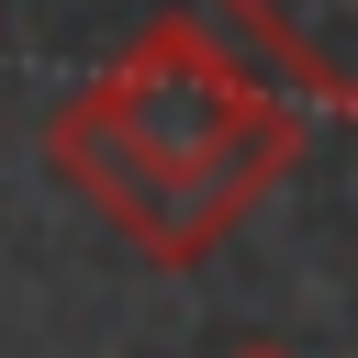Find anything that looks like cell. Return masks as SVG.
Here are the masks:
<instances>
[{
  "label": "cell",
  "mask_w": 358,
  "mask_h": 358,
  "mask_svg": "<svg viewBox=\"0 0 358 358\" xmlns=\"http://www.w3.org/2000/svg\"><path fill=\"white\" fill-rule=\"evenodd\" d=\"M45 168L123 235V246H145L157 268H201L257 201H268V179H246V168H168V157H145L123 123H101L78 90L56 101V123H45Z\"/></svg>",
  "instance_id": "2"
},
{
  "label": "cell",
  "mask_w": 358,
  "mask_h": 358,
  "mask_svg": "<svg viewBox=\"0 0 358 358\" xmlns=\"http://www.w3.org/2000/svg\"><path fill=\"white\" fill-rule=\"evenodd\" d=\"M235 358H291V347H235Z\"/></svg>",
  "instance_id": "4"
},
{
  "label": "cell",
  "mask_w": 358,
  "mask_h": 358,
  "mask_svg": "<svg viewBox=\"0 0 358 358\" xmlns=\"http://www.w3.org/2000/svg\"><path fill=\"white\" fill-rule=\"evenodd\" d=\"M78 101L168 168H246L268 190L302 168V112L280 101V78L246 67V45L190 11H157L101 78H78Z\"/></svg>",
  "instance_id": "1"
},
{
  "label": "cell",
  "mask_w": 358,
  "mask_h": 358,
  "mask_svg": "<svg viewBox=\"0 0 358 358\" xmlns=\"http://www.w3.org/2000/svg\"><path fill=\"white\" fill-rule=\"evenodd\" d=\"M224 34L302 101L358 112V0H224Z\"/></svg>",
  "instance_id": "3"
}]
</instances>
